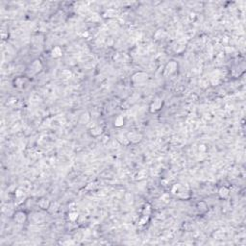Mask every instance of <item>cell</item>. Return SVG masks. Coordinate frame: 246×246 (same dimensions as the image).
I'll list each match as a JSON object with an SVG mask.
<instances>
[{"instance_id": "obj_1", "label": "cell", "mask_w": 246, "mask_h": 246, "mask_svg": "<svg viewBox=\"0 0 246 246\" xmlns=\"http://www.w3.org/2000/svg\"><path fill=\"white\" fill-rule=\"evenodd\" d=\"M147 78H148L147 73L143 71H139V72H136L135 74H133L131 80H132L134 84H141L147 80Z\"/></svg>"}, {"instance_id": "obj_2", "label": "cell", "mask_w": 246, "mask_h": 246, "mask_svg": "<svg viewBox=\"0 0 246 246\" xmlns=\"http://www.w3.org/2000/svg\"><path fill=\"white\" fill-rule=\"evenodd\" d=\"M13 220L17 224H23L27 220V213L23 211H18L14 213Z\"/></svg>"}, {"instance_id": "obj_3", "label": "cell", "mask_w": 246, "mask_h": 246, "mask_svg": "<svg viewBox=\"0 0 246 246\" xmlns=\"http://www.w3.org/2000/svg\"><path fill=\"white\" fill-rule=\"evenodd\" d=\"M161 108H163V100H161V98H156L155 100L151 102L150 106H149V110L151 113L159 112Z\"/></svg>"}, {"instance_id": "obj_4", "label": "cell", "mask_w": 246, "mask_h": 246, "mask_svg": "<svg viewBox=\"0 0 246 246\" xmlns=\"http://www.w3.org/2000/svg\"><path fill=\"white\" fill-rule=\"evenodd\" d=\"M178 69V64L175 61H170L169 62H167L165 67V71L166 74H173Z\"/></svg>"}, {"instance_id": "obj_5", "label": "cell", "mask_w": 246, "mask_h": 246, "mask_svg": "<svg viewBox=\"0 0 246 246\" xmlns=\"http://www.w3.org/2000/svg\"><path fill=\"white\" fill-rule=\"evenodd\" d=\"M43 69V64L40 60H35L30 65V71L33 73V74H37L41 71Z\"/></svg>"}, {"instance_id": "obj_6", "label": "cell", "mask_w": 246, "mask_h": 246, "mask_svg": "<svg viewBox=\"0 0 246 246\" xmlns=\"http://www.w3.org/2000/svg\"><path fill=\"white\" fill-rule=\"evenodd\" d=\"M141 138H142V136L139 133H135V132L129 133V135H128L129 141H131V142H133V143H137V142H139V141H140Z\"/></svg>"}, {"instance_id": "obj_7", "label": "cell", "mask_w": 246, "mask_h": 246, "mask_svg": "<svg viewBox=\"0 0 246 246\" xmlns=\"http://www.w3.org/2000/svg\"><path fill=\"white\" fill-rule=\"evenodd\" d=\"M50 201L47 199V198H40L38 202V205L43 209V210H47L50 207Z\"/></svg>"}, {"instance_id": "obj_8", "label": "cell", "mask_w": 246, "mask_h": 246, "mask_svg": "<svg viewBox=\"0 0 246 246\" xmlns=\"http://www.w3.org/2000/svg\"><path fill=\"white\" fill-rule=\"evenodd\" d=\"M62 51L61 49V47H59V46H56V47H54V48H52V50H51V56H52V58H54V59L60 58V57H62Z\"/></svg>"}, {"instance_id": "obj_9", "label": "cell", "mask_w": 246, "mask_h": 246, "mask_svg": "<svg viewBox=\"0 0 246 246\" xmlns=\"http://www.w3.org/2000/svg\"><path fill=\"white\" fill-rule=\"evenodd\" d=\"M229 194H230V190L226 187H221L218 190V195L220 196V198L225 199V198H227L229 196Z\"/></svg>"}, {"instance_id": "obj_10", "label": "cell", "mask_w": 246, "mask_h": 246, "mask_svg": "<svg viewBox=\"0 0 246 246\" xmlns=\"http://www.w3.org/2000/svg\"><path fill=\"white\" fill-rule=\"evenodd\" d=\"M102 131H103V129L100 126H95V127H93V128L91 129L90 133H91V135L92 136V137L96 138V137H99V136L102 134Z\"/></svg>"}, {"instance_id": "obj_11", "label": "cell", "mask_w": 246, "mask_h": 246, "mask_svg": "<svg viewBox=\"0 0 246 246\" xmlns=\"http://www.w3.org/2000/svg\"><path fill=\"white\" fill-rule=\"evenodd\" d=\"M124 125V117L122 116H117L114 119V126L121 127Z\"/></svg>"}, {"instance_id": "obj_12", "label": "cell", "mask_w": 246, "mask_h": 246, "mask_svg": "<svg viewBox=\"0 0 246 246\" xmlns=\"http://www.w3.org/2000/svg\"><path fill=\"white\" fill-rule=\"evenodd\" d=\"M88 120H90V116H88V113H83L82 116L80 117V122L82 123V124H85V123H87Z\"/></svg>"}, {"instance_id": "obj_13", "label": "cell", "mask_w": 246, "mask_h": 246, "mask_svg": "<svg viewBox=\"0 0 246 246\" xmlns=\"http://www.w3.org/2000/svg\"><path fill=\"white\" fill-rule=\"evenodd\" d=\"M69 218L70 221H75L76 219L78 218V212H70L69 213Z\"/></svg>"}]
</instances>
